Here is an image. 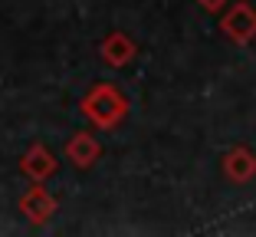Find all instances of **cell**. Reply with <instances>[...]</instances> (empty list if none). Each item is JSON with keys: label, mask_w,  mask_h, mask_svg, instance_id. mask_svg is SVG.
Here are the masks:
<instances>
[{"label": "cell", "mask_w": 256, "mask_h": 237, "mask_svg": "<svg viewBox=\"0 0 256 237\" xmlns=\"http://www.w3.org/2000/svg\"><path fill=\"white\" fill-rule=\"evenodd\" d=\"M20 171L26 178H33V181H46V178L56 171V158L50 155V148H46V145H33L30 152L23 155Z\"/></svg>", "instance_id": "7a4b0ae2"}, {"label": "cell", "mask_w": 256, "mask_h": 237, "mask_svg": "<svg viewBox=\"0 0 256 237\" xmlns=\"http://www.w3.org/2000/svg\"><path fill=\"white\" fill-rule=\"evenodd\" d=\"M220 0H204V7H217Z\"/></svg>", "instance_id": "52a82bcc"}, {"label": "cell", "mask_w": 256, "mask_h": 237, "mask_svg": "<svg viewBox=\"0 0 256 237\" xmlns=\"http://www.w3.org/2000/svg\"><path fill=\"white\" fill-rule=\"evenodd\" d=\"M226 30L234 33L236 40H250L256 33V14L250 7H236L234 14L226 17Z\"/></svg>", "instance_id": "5b68a950"}, {"label": "cell", "mask_w": 256, "mask_h": 237, "mask_svg": "<svg viewBox=\"0 0 256 237\" xmlns=\"http://www.w3.org/2000/svg\"><path fill=\"white\" fill-rule=\"evenodd\" d=\"M82 112L89 115L96 125L108 129V125H115L122 115H125V99H122L112 86H96L82 99Z\"/></svg>", "instance_id": "6da1fadb"}, {"label": "cell", "mask_w": 256, "mask_h": 237, "mask_svg": "<svg viewBox=\"0 0 256 237\" xmlns=\"http://www.w3.org/2000/svg\"><path fill=\"white\" fill-rule=\"evenodd\" d=\"M102 53H106V60L112 63V66H122V63H128V56H132V43H128L122 33H112V37L102 43Z\"/></svg>", "instance_id": "8992f818"}, {"label": "cell", "mask_w": 256, "mask_h": 237, "mask_svg": "<svg viewBox=\"0 0 256 237\" xmlns=\"http://www.w3.org/2000/svg\"><path fill=\"white\" fill-rule=\"evenodd\" d=\"M98 155V145L92 142V135H86V132H79V135H72L66 142V158L72 161L76 168H89L92 161H96Z\"/></svg>", "instance_id": "277c9868"}, {"label": "cell", "mask_w": 256, "mask_h": 237, "mask_svg": "<svg viewBox=\"0 0 256 237\" xmlns=\"http://www.w3.org/2000/svg\"><path fill=\"white\" fill-rule=\"evenodd\" d=\"M20 211L30 217L33 224H43V221H50V214L56 211V201L46 194V188L36 184V188H30V191L20 198Z\"/></svg>", "instance_id": "3957f363"}]
</instances>
